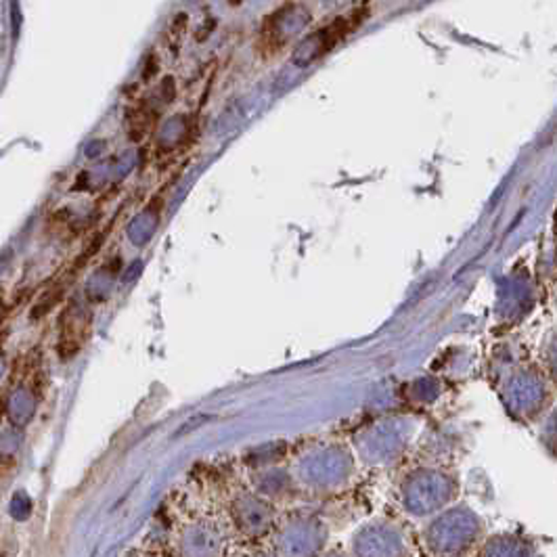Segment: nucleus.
I'll return each instance as SVG.
<instances>
[{"label": "nucleus", "mask_w": 557, "mask_h": 557, "mask_svg": "<svg viewBox=\"0 0 557 557\" xmlns=\"http://www.w3.org/2000/svg\"><path fill=\"white\" fill-rule=\"evenodd\" d=\"M482 521L467 509H455L436 520L430 528V545L440 555H459L480 538Z\"/></svg>", "instance_id": "nucleus-1"}, {"label": "nucleus", "mask_w": 557, "mask_h": 557, "mask_svg": "<svg viewBox=\"0 0 557 557\" xmlns=\"http://www.w3.org/2000/svg\"><path fill=\"white\" fill-rule=\"evenodd\" d=\"M535 543L530 538L503 532V535L486 541L482 551H480V557H535Z\"/></svg>", "instance_id": "nucleus-2"}]
</instances>
